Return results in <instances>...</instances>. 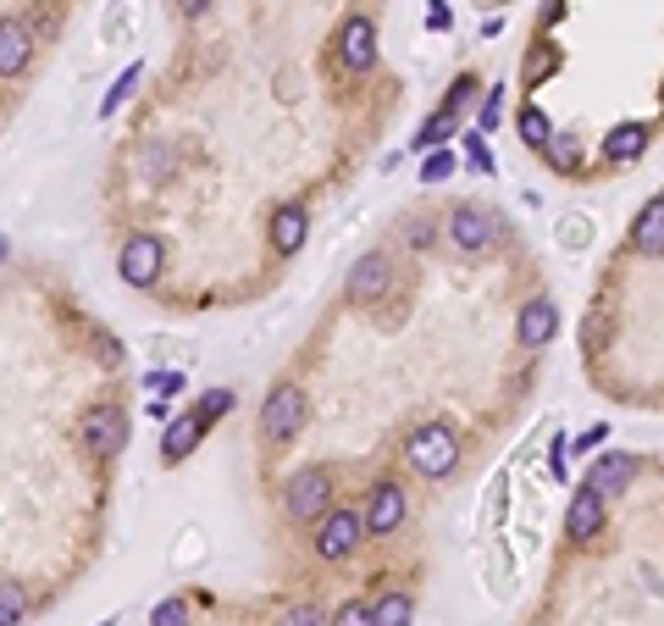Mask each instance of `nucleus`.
I'll list each match as a JSON object with an SVG mask.
<instances>
[{
    "label": "nucleus",
    "instance_id": "393cba45",
    "mask_svg": "<svg viewBox=\"0 0 664 626\" xmlns=\"http://www.w3.org/2000/svg\"><path fill=\"white\" fill-rule=\"evenodd\" d=\"M515 122H521V139H526V145H532V150H543L548 139H554V122H548L543 111L532 106V100H526V106H521V117H515Z\"/></svg>",
    "mask_w": 664,
    "mask_h": 626
},
{
    "label": "nucleus",
    "instance_id": "6e6552de",
    "mask_svg": "<svg viewBox=\"0 0 664 626\" xmlns=\"http://www.w3.org/2000/svg\"><path fill=\"white\" fill-rule=\"evenodd\" d=\"M388 289H393V255L388 250H366L344 277V300L355 305V311H377V305L388 300Z\"/></svg>",
    "mask_w": 664,
    "mask_h": 626
},
{
    "label": "nucleus",
    "instance_id": "e433bc0d",
    "mask_svg": "<svg viewBox=\"0 0 664 626\" xmlns=\"http://www.w3.org/2000/svg\"><path fill=\"white\" fill-rule=\"evenodd\" d=\"M460 139H465V150H471V167H476V172H493V156H487L482 133H460Z\"/></svg>",
    "mask_w": 664,
    "mask_h": 626
},
{
    "label": "nucleus",
    "instance_id": "a878e982",
    "mask_svg": "<svg viewBox=\"0 0 664 626\" xmlns=\"http://www.w3.org/2000/svg\"><path fill=\"white\" fill-rule=\"evenodd\" d=\"M28 615V588L23 582H0V626H23Z\"/></svg>",
    "mask_w": 664,
    "mask_h": 626
},
{
    "label": "nucleus",
    "instance_id": "bb28decb",
    "mask_svg": "<svg viewBox=\"0 0 664 626\" xmlns=\"http://www.w3.org/2000/svg\"><path fill=\"white\" fill-rule=\"evenodd\" d=\"M559 244H565V250H587V244H593V217L570 211V217L559 222Z\"/></svg>",
    "mask_w": 664,
    "mask_h": 626
},
{
    "label": "nucleus",
    "instance_id": "c85d7f7f",
    "mask_svg": "<svg viewBox=\"0 0 664 626\" xmlns=\"http://www.w3.org/2000/svg\"><path fill=\"white\" fill-rule=\"evenodd\" d=\"M404 244L427 255L432 244H438V222H432V217H410V222H404Z\"/></svg>",
    "mask_w": 664,
    "mask_h": 626
},
{
    "label": "nucleus",
    "instance_id": "f704fd0d",
    "mask_svg": "<svg viewBox=\"0 0 664 626\" xmlns=\"http://www.w3.org/2000/svg\"><path fill=\"white\" fill-rule=\"evenodd\" d=\"M449 172H454V156H449V150H432V156L421 161V183H443Z\"/></svg>",
    "mask_w": 664,
    "mask_h": 626
},
{
    "label": "nucleus",
    "instance_id": "c9c22d12",
    "mask_svg": "<svg viewBox=\"0 0 664 626\" xmlns=\"http://www.w3.org/2000/svg\"><path fill=\"white\" fill-rule=\"evenodd\" d=\"M504 95H510L504 84H493V89L482 95V128H498V117H504Z\"/></svg>",
    "mask_w": 664,
    "mask_h": 626
},
{
    "label": "nucleus",
    "instance_id": "7ed1b4c3",
    "mask_svg": "<svg viewBox=\"0 0 664 626\" xmlns=\"http://www.w3.org/2000/svg\"><path fill=\"white\" fill-rule=\"evenodd\" d=\"M78 444L95 460H117L128 449V410L117 399H95V405L78 416Z\"/></svg>",
    "mask_w": 664,
    "mask_h": 626
},
{
    "label": "nucleus",
    "instance_id": "37998d69",
    "mask_svg": "<svg viewBox=\"0 0 664 626\" xmlns=\"http://www.w3.org/2000/svg\"><path fill=\"white\" fill-rule=\"evenodd\" d=\"M659 200H664V194H659Z\"/></svg>",
    "mask_w": 664,
    "mask_h": 626
},
{
    "label": "nucleus",
    "instance_id": "aec40b11",
    "mask_svg": "<svg viewBox=\"0 0 664 626\" xmlns=\"http://www.w3.org/2000/svg\"><path fill=\"white\" fill-rule=\"evenodd\" d=\"M642 150H648V122H620V128H609V139H604V161L626 167V161H637Z\"/></svg>",
    "mask_w": 664,
    "mask_h": 626
},
{
    "label": "nucleus",
    "instance_id": "4be33fe9",
    "mask_svg": "<svg viewBox=\"0 0 664 626\" xmlns=\"http://www.w3.org/2000/svg\"><path fill=\"white\" fill-rule=\"evenodd\" d=\"M554 73H559V45H548V39L537 34L532 50H526V61H521V84L537 89V84H548Z\"/></svg>",
    "mask_w": 664,
    "mask_h": 626
},
{
    "label": "nucleus",
    "instance_id": "f257e3e1",
    "mask_svg": "<svg viewBox=\"0 0 664 626\" xmlns=\"http://www.w3.org/2000/svg\"><path fill=\"white\" fill-rule=\"evenodd\" d=\"M404 466H410L421 482H443L454 466H460V433H454L443 416L410 427V433H404Z\"/></svg>",
    "mask_w": 664,
    "mask_h": 626
},
{
    "label": "nucleus",
    "instance_id": "4c0bfd02",
    "mask_svg": "<svg viewBox=\"0 0 664 626\" xmlns=\"http://www.w3.org/2000/svg\"><path fill=\"white\" fill-rule=\"evenodd\" d=\"M604 438H609V422H593L587 433L576 438V455H598V444H604Z\"/></svg>",
    "mask_w": 664,
    "mask_h": 626
},
{
    "label": "nucleus",
    "instance_id": "7c9ffc66",
    "mask_svg": "<svg viewBox=\"0 0 664 626\" xmlns=\"http://www.w3.org/2000/svg\"><path fill=\"white\" fill-rule=\"evenodd\" d=\"M327 626H371V599H344L327 615Z\"/></svg>",
    "mask_w": 664,
    "mask_h": 626
},
{
    "label": "nucleus",
    "instance_id": "cd10ccee",
    "mask_svg": "<svg viewBox=\"0 0 664 626\" xmlns=\"http://www.w3.org/2000/svg\"><path fill=\"white\" fill-rule=\"evenodd\" d=\"M139 78H144V67H139V61H133V67H122V78H117V84H111V95L100 100V117H111V111H117L122 100L133 95V84H139Z\"/></svg>",
    "mask_w": 664,
    "mask_h": 626
},
{
    "label": "nucleus",
    "instance_id": "473e14b6",
    "mask_svg": "<svg viewBox=\"0 0 664 626\" xmlns=\"http://www.w3.org/2000/svg\"><path fill=\"white\" fill-rule=\"evenodd\" d=\"M150 626H189V599H161L150 610Z\"/></svg>",
    "mask_w": 664,
    "mask_h": 626
},
{
    "label": "nucleus",
    "instance_id": "a211bd4d",
    "mask_svg": "<svg viewBox=\"0 0 664 626\" xmlns=\"http://www.w3.org/2000/svg\"><path fill=\"white\" fill-rule=\"evenodd\" d=\"M133 161H139V178L144 183H172V178H178V150H172V139H144Z\"/></svg>",
    "mask_w": 664,
    "mask_h": 626
},
{
    "label": "nucleus",
    "instance_id": "72a5a7b5",
    "mask_svg": "<svg viewBox=\"0 0 664 626\" xmlns=\"http://www.w3.org/2000/svg\"><path fill=\"white\" fill-rule=\"evenodd\" d=\"M277 626H327V610L321 604H294V610H283Z\"/></svg>",
    "mask_w": 664,
    "mask_h": 626
},
{
    "label": "nucleus",
    "instance_id": "79ce46f5",
    "mask_svg": "<svg viewBox=\"0 0 664 626\" xmlns=\"http://www.w3.org/2000/svg\"><path fill=\"white\" fill-rule=\"evenodd\" d=\"M100 626H111V621H100Z\"/></svg>",
    "mask_w": 664,
    "mask_h": 626
},
{
    "label": "nucleus",
    "instance_id": "4468645a",
    "mask_svg": "<svg viewBox=\"0 0 664 626\" xmlns=\"http://www.w3.org/2000/svg\"><path fill=\"white\" fill-rule=\"evenodd\" d=\"M34 45H39V34L28 28V17H0V78L28 73Z\"/></svg>",
    "mask_w": 664,
    "mask_h": 626
},
{
    "label": "nucleus",
    "instance_id": "9b49d317",
    "mask_svg": "<svg viewBox=\"0 0 664 626\" xmlns=\"http://www.w3.org/2000/svg\"><path fill=\"white\" fill-rule=\"evenodd\" d=\"M604 516H609V499L581 482L576 494H570V510H565V538L576 543V549H587V543L604 532Z\"/></svg>",
    "mask_w": 664,
    "mask_h": 626
},
{
    "label": "nucleus",
    "instance_id": "9d476101",
    "mask_svg": "<svg viewBox=\"0 0 664 626\" xmlns=\"http://www.w3.org/2000/svg\"><path fill=\"white\" fill-rule=\"evenodd\" d=\"M166 266V244L155 233H128L122 239V255H117V272L128 289H155V277Z\"/></svg>",
    "mask_w": 664,
    "mask_h": 626
},
{
    "label": "nucleus",
    "instance_id": "a19ab883",
    "mask_svg": "<svg viewBox=\"0 0 664 626\" xmlns=\"http://www.w3.org/2000/svg\"><path fill=\"white\" fill-rule=\"evenodd\" d=\"M178 12L189 17V23H200V17L211 12V0H178Z\"/></svg>",
    "mask_w": 664,
    "mask_h": 626
},
{
    "label": "nucleus",
    "instance_id": "ddd939ff",
    "mask_svg": "<svg viewBox=\"0 0 664 626\" xmlns=\"http://www.w3.org/2000/svg\"><path fill=\"white\" fill-rule=\"evenodd\" d=\"M205 433H211V422H205L200 410L172 416V422H166V433H161V460H166V466H183V460L205 444Z\"/></svg>",
    "mask_w": 664,
    "mask_h": 626
},
{
    "label": "nucleus",
    "instance_id": "b1692460",
    "mask_svg": "<svg viewBox=\"0 0 664 626\" xmlns=\"http://www.w3.org/2000/svg\"><path fill=\"white\" fill-rule=\"evenodd\" d=\"M100 39H106L111 50H122L133 39V6L128 0H111L106 6V17H100Z\"/></svg>",
    "mask_w": 664,
    "mask_h": 626
},
{
    "label": "nucleus",
    "instance_id": "58836bf2",
    "mask_svg": "<svg viewBox=\"0 0 664 626\" xmlns=\"http://www.w3.org/2000/svg\"><path fill=\"white\" fill-rule=\"evenodd\" d=\"M559 17H565V0H543V12H537V23H543V34H548V28L559 23Z\"/></svg>",
    "mask_w": 664,
    "mask_h": 626
},
{
    "label": "nucleus",
    "instance_id": "20e7f679",
    "mask_svg": "<svg viewBox=\"0 0 664 626\" xmlns=\"http://www.w3.org/2000/svg\"><path fill=\"white\" fill-rule=\"evenodd\" d=\"M443 228H449V244L460 255H487L498 244V233H504V217L487 211V205H476V200H460V205H449Z\"/></svg>",
    "mask_w": 664,
    "mask_h": 626
},
{
    "label": "nucleus",
    "instance_id": "f03ea898",
    "mask_svg": "<svg viewBox=\"0 0 664 626\" xmlns=\"http://www.w3.org/2000/svg\"><path fill=\"white\" fill-rule=\"evenodd\" d=\"M332 494H338V477H332V466H321V460H310V466L288 471V482H283V510H288V521H299V527H316V521L332 510Z\"/></svg>",
    "mask_w": 664,
    "mask_h": 626
},
{
    "label": "nucleus",
    "instance_id": "dca6fc26",
    "mask_svg": "<svg viewBox=\"0 0 664 626\" xmlns=\"http://www.w3.org/2000/svg\"><path fill=\"white\" fill-rule=\"evenodd\" d=\"M554 333H559V305L554 300H532L521 311V322H515L521 350H543V344H554Z\"/></svg>",
    "mask_w": 664,
    "mask_h": 626
},
{
    "label": "nucleus",
    "instance_id": "c756f323",
    "mask_svg": "<svg viewBox=\"0 0 664 626\" xmlns=\"http://www.w3.org/2000/svg\"><path fill=\"white\" fill-rule=\"evenodd\" d=\"M471 100H476V73H460L449 84V95H443V106H449L454 117H465V111H471Z\"/></svg>",
    "mask_w": 664,
    "mask_h": 626
},
{
    "label": "nucleus",
    "instance_id": "1a4fd4ad",
    "mask_svg": "<svg viewBox=\"0 0 664 626\" xmlns=\"http://www.w3.org/2000/svg\"><path fill=\"white\" fill-rule=\"evenodd\" d=\"M404 516H410L404 482H399V477H377V482L366 488V510H360V521H366V538H393V532L404 527Z\"/></svg>",
    "mask_w": 664,
    "mask_h": 626
},
{
    "label": "nucleus",
    "instance_id": "ea45409f",
    "mask_svg": "<svg viewBox=\"0 0 664 626\" xmlns=\"http://www.w3.org/2000/svg\"><path fill=\"white\" fill-rule=\"evenodd\" d=\"M454 23V17H449V0H432V12H427V28H438V34H443V28H449Z\"/></svg>",
    "mask_w": 664,
    "mask_h": 626
},
{
    "label": "nucleus",
    "instance_id": "412c9836",
    "mask_svg": "<svg viewBox=\"0 0 664 626\" xmlns=\"http://www.w3.org/2000/svg\"><path fill=\"white\" fill-rule=\"evenodd\" d=\"M454 133H460V117H454L449 106H438L427 122H421V128H415V139H410V145H415V156H421V150L432 156V150H443V145H449Z\"/></svg>",
    "mask_w": 664,
    "mask_h": 626
},
{
    "label": "nucleus",
    "instance_id": "39448f33",
    "mask_svg": "<svg viewBox=\"0 0 664 626\" xmlns=\"http://www.w3.org/2000/svg\"><path fill=\"white\" fill-rule=\"evenodd\" d=\"M377 17H366V12H349L344 23H338V34H332V56H338V67L344 73H355V78H366V73H377Z\"/></svg>",
    "mask_w": 664,
    "mask_h": 626
},
{
    "label": "nucleus",
    "instance_id": "2f4dec72",
    "mask_svg": "<svg viewBox=\"0 0 664 626\" xmlns=\"http://www.w3.org/2000/svg\"><path fill=\"white\" fill-rule=\"evenodd\" d=\"M233 405H238V394H233V388H211V394H200V405H194V410H200L205 422H222V416H227Z\"/></svg>",
    "mask_w": 664,
    "mask_h": 626
},
{
    "label": "nucleus",
    "instance_id": "5701e85b",
    "mask_svg": "<svg viewBox=\"0 0 664 626\" xmlns=\"http://www.w3.org/2000/svg\"><path fill=\"white\" fill-rule=\"evenodd\" d=\"M415 621V599L404 588H388L371 599V626H410Z\"/></svg>",
    "mask_w": 664,
    "mask_h": 626
},
{
    "label": "nucleus",
    "instance_id": "423d86ee",
    "mask_svg": "<svg viewBox=\"0 0 664 626\" xmlns=\"http://www.w3.org/2000/svg\"><path fill=\"white\" fill-rule=\"evenodd\" d=\"M305 416H310L305 388H299V383H277L272 394H266V405H261V438H266L272 449L294 444L299 427H305Z\"/></svg>",
    "mask_w": 664,
    "mask_h": 626
},
{
    "label": "nucleus",
    "instance_id": "6ab92c4d",
    "mask_svg": "<svg viewBox=\"0 0 664 626\" xmlns=\"http://www.w3.org/2000/svg\"><path fill=\"white\" fill-rule=\"evenodd\" d=\"M537 156H543L548 167L559 172V178H581V172H587V150H581L576 133H554V139H548V145L537 150Z\"/></svg>",
    "mask_w": 664,
    "mask_h": 626
},
{
    "label": "nucleus",
    "instance_id": "f3484780",
    "mask_svg": "<svg viewBox=\"0 0 664 626\" xmlns=\"http://www.w3.org/2000/svg\"><path fill=\"white\" fill-rule=\"evenodd\" d=\"M631 250L653 255V261L664 255V200H648L637 217H631Z\"/></svg>",
    "mask_w": 664,
    "mask_h": 626
},
{
    "label": "nucleus",
    "instance_id": "2eb2a0df",
    "mask_svg": "<svg viewBox=\"0 0 664 626\" xmlns=\"http://www.w3.org/2000/svg\"><path fill=\"white\" fill-rule=\"evenodd\" d=\"M305 239H310V211L299 200L277 205V211H272V250L277 255H299V250H305Z\"/></svg>",
    "mask_w": 664,
    "mask_h": 626
},
{
    "label": "nucleus",
    "instance_id": "f8f14e48",
    "mask_svg": "<svg viewBox=\"0 0 664 626\" xmlns=\"http://www.w3.org/2000/svg\"><path fill=\"white\" fill-rule=\"evenodd\" d=\"M642 471V455H631V449H604V455L593 460V471H587V488H598L604 499L626 494L631 477Z\"/></svg>",
    "mask_w": 664,
    "mask_h": 626
},
{
    "label": "nucleus",
    "instance_id": "0eeeda50",
    "mask_svg": "<svg viewBox=\"0 0 664 626\" xmlns=\"http://www.w3.org/2000/svg\"><path fill=\"white\" fill-rule=\"evenodd\" d=\"M360 543H366V521H360V510L332 505L327 516L316 521L310 549H316V560H327V566H344L349 554H360Z\"/></svg>",
    "mask_w": 664,
    "mask_h": 626
}]
</instances>
